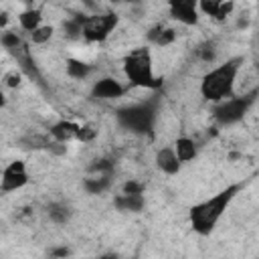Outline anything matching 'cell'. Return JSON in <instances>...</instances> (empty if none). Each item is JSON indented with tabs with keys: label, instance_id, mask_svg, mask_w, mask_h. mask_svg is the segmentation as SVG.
Here are the masks:
<instances>
[{
	"label": "cell",
	"instance_id": "8fae6325",
	"mask_svg": "<svg viewBox=\"0 0 259 259\" xmlns=\"http://www.w3.org/2000/svg\"><path fill=\"white\" fill-rule=\"evenodd\" d=\"M77 130H79V123H77V121L59 119V121H55V123L49 127V134H51V138L55 140V144H69V142H75Z\"/></svg>",
	"mask_w": 259,
	"mask_h": 259
},
{
	"label": "cell",
	"instance_id": "603a6c76",
	"mask_svg": "<svg viewBox=\"0 0 259 259\" xmlns=\"http://www.w3.org/2000/svg\"><path fill=\"white\" fill-rule=\"evenodd\" d=\"M233 10H235V0H225L221 6H219V10L214 12V20H227L231 14H233Z\"/></svg>",
	"mask_w": 259,
	"mask_h": 259
},
{
	"label": "cell",
	"instance_id": "3957f363",
	"mask_svg": "<svg viewBox=\"0 0 259 259\" xmlns=\"http://www.w3.org/2000/svg\"><path fill=\"white\" fill-rule=\"evenodd\" d=\"M243 59L241 57H235V59H227L223 63H219L217 67L208 69L202 79H200V95L202 99L210 101V103H219L227 97H231L235 93V81H237V75L243 67Z\"/></svg>",
	"mask_w": 259,
	"mask_h": 259
},
{
	"label": "cell",
	"instance_id": "ba28073f",
	"mask_svg": "<svg viewBox=\"0 0 259 259\" xmlns=\"http://www.w3.org/2000/svg\"><path fill=\"white\" fill-rule=\"evenodd\" d=\"M168 14L182 26H196L200 20L198 0H168Z\"/></svg>",
	"mask_w": 259,
	"mask_h": 259
},
{
	"label": "cell",
	"instance_id": "83f0119b",
	"mask_svg": "<svg viewBox=\"0 0 259 259\" xmlns=\"http://www.w3.org/2000/svg\"><path fill=\"white\" fill-rule=\"evenodd\" d=\"M109 2H113V4H121V2H130V0H109Z\"/></svg>",
	"mask_w": 259,
	"mask_h": 259
},
{
	"label": "cell",
	"instance_id": "d4e9b609",
	"mask_svg": "<svg viewBox=\"0 0 259 259\" xmlns=\"http://www.w3.org/2000/svg\"><path fill=\"white\" fill-rule=\"evenodd\" d=\"M121 192H142L144 194V184L138 180H125L121 184Z\"/></svg>",
	"mask_w": 259,
	"mask_h": 259
},
{
	"label": "cell",
	"instance_id": "7c38bea8",
	"mask_svg": "<svg viewBox=\"0 0 259 259\" xmlns=\"http://www.w3.org/2000/svg\"><path fill=\"white\" fill-rule=\"evenodd\" d=\"M113 206L123 212H140L146 206V198L142 192H119L113 196Z\"/></svg>",
	"mask_w": 259,
	"mask_h": 259
},
{
	"label": "cell",
	"instance_id": "7a4b0ae2",
	"mask_svg": "<svg viewBox=\"0 0 259 259\" xmlns=\"http://www.w3.org/2000/svg\"><path fill=\"white\" fill-rule=\"evenodd\" d=\"M121 71L132 87L144 91H158L164 85L162 75L154 69V55L150 47H136L121 59Z\"/></svg>",
	"mask_w": 259,
	"mask_h": 259
},
{
	"label": "cell",
	"instance_id": "5b68a950",
	"mask_svg": "<svg viewBox=\"0 0 259 259\" xmlns=\"http://www.w3.org/2000/svg\"><path fill=\"white\" fill-rule=\"evenodd\" d=\"M117 26H119V14L111 10L87 14L81 16V38L89 45L105 42L115 32Z\"/></svg>",
	"mask_w": 259,
	"mask_h": 259
},
{
	"label": "cell",
	"instance_id": "8992f818",
	"mask_svg": "<svg viewBox=\"0 0 259 259\" xmlns=\"http://www.w3.org/2000/svg\"><path fill=\"white\" fill-rule=\"evenodd\" d=\"M255 97H257V89L251 93H233L231 97L214 103L212 115L219 123L233 125V123L241 121L251 111V107L255 105Z\"/></svg>",
	"mask_w": 259,
	"mask_h": 259
},
{
	"label": "cell",
	"instance_id": "ffe728a7",
	"mask_svg": "<svg viewBox=\"0 0 259 259\" xmlns=\"http://www.w3.org/2000/svg\"><path fill=\"white\" fill-rule=\"evenodd\" d=\"M0 45L6 49V51H16V49H22V36L18 30H2L0 34Z\"/></svg>",
	"mask_w": 259,
	"mask_h": 259
},
{
	"label": "cell",
	"instance_id": "9a60e30c",
	"mask_svg": "<svg viewBox=\"0 0 259 259\" xmlns=\"http://www.w3.org/2000/svg\"><path fill=\"white\" fill-rule=\"evenodd\" d=\"M174 40H176V28H170V26L160 24L148 32V42H152L158 49H168Z\"/></svg>",
	"mask_w": 259,
	"mask_h": 259
},
{
	"label": "cell",
	"instance_id": "5bb4252c",
	"mask_svg": "<svg viewBox=\"0 0 259 259\" xmlns=\"http://www.w3.org/2000/svg\"><path fill=\"white\" fill-rule=\"evenodd\" d=\"M42 18H45V8H40V6H30V8H26V10H22L20 14H18V26H20V30L22 32H32L36 26H40L42 24Z\"/></svg>",
	"mask_w": 259,
	"mask_h": 259
},
{
	"label": "cell",
	"instance_id": "52a82bcc",
	"mask_svg": "<svg viewBox=\"0 0 259 259\" xmlns=\"http://www.w3.org/2000/svg\"><path fill=\"white\" fill-rule=\"evenodd\" d=\"M28 182H30V174L24 160H10L0 172V192L4 194L18 192Z\"/></svg>",
	"mask_w": 259,
	"mask_h": 259
},
{
	"label": "cell",
	"instance_id": "e0dca14e",
	"mask_svg": "<svg viewBox=\"0 0 259 259\" xmlns=\"http://www.w3.org/2000/svg\"><path fill=\"white\" fill-rule=\"evenodd\" d=\"M109 186H111V172H107V174H93V176L83 180V188L89 194H101Z\"/></svg>",
	"mask_w": 259,
	"mask_h": 259
},
{
	"label": "cell",
	"instance_id": "2e32d148",
	"mask_svg": "<svg viewBox=\"0 0 259 259\" xmlns=\"http://www.w3.org/2000/svg\"><path fill=\"white\" fill-rule=\"evenodd\" d=\"M65 71H67V75L71 77V79H77V81H85L93 71H95V67L91 65V63H87V61H83V59H67V63H65Z\"/></svg>",
	"mask_w": 259,
	"mask_h": 259
},
{
	"label": "cell",
	"instance_id": "4316f807",
	"mask_svg": "<svg viewBox=\"0 0 259 259\" xmlns=\"http://www.w3.org/2000/svg\"><path fill=\"white\" fill-rule=\"evenodd\" d=\"M0 105H6V99H4V93H0Z\"/></svg>",
	"mask_w": 259,
	"mask_h": 259
},
{
	"label": "cell",
	"instance_id": "6da1fadb",
	"mask_svg": "<svg viewBox=\"0 0 259 259\" xmlns=\"http://www.w3.org/2000/svg\"><path fill=\"white\" fill-rule=\"evenodd\" d=\"M245 182H235L225 186L223 190H219L217 194L196 202L190 210H188V221L194 233L206 237L214 231V227L221 223V219L225 217V212L229 210V206L233 204V200L237 198V194L243 190Z\"/></svg>",
	"mask_w": 259,
	"mask_h": 259
},
{
	"label": "cell",
	"instance_id": "484cf974",
	"mask_svg": "<svg viewBox=\"0 0 259 259\" xmlns=\"http://www.w3.org/2000/svg\"><path fill=\"white\" fill-rule=\"evenodd\" d=\"M8 24V14H0V28H4Z\"/></svg>",
	"mask_w": 259,
	"mask_h": 259
},
{
	"label": "cell",
	"instance_id": "cb8c5ba5",
	"mask_svg": "<svg viewBox=\"0 0 259 259\" xmlns=\"http://www.w3.org/2000/svg\"><path fill=\"white\" fill-rule=\"evenodd\" d=\"M20 81H22V73H20V71H10V73L4 77V83H6V87H10V89L18 87Z\"/></svg>",
	"mask_w": 259,
	"mask_h": 259
},
{
	"label": "cell",
	"instance_id": "7402d4cb",
	"mask_svg": "<svg viewBox=\"0 0 259 259\" xmlns=\"http://www.w3.org/2000/svg\"><path fill=\"white\" fill-rule=\"evenodd\" d=\"M223 2H225V0H198V12L212 18L214 12L219 10V6H221Z\"/></svg>",
	"mask_w": 259,
	"mask_h": 259
},
{
	"label": "cell",
	"instance_id": "44dd1931",
	"mask_svg": "<svg viewBox=\"0 0 259 259\" xmlns=\"http://www.w3.org/2000/svg\"><path fill=\"white\" fill-rule=\"evenodd\" d=\"M97 138V127L91 125V123H79V130H77V136H75V142H81V144H89Z\"/></svg>",
	"mask_w": 259,
	"mask_h": 259
},
{
	"label": "cell",
	"instance_id": "277c9868",
	"mask_svg": "<svg viewBox=\"0 0 259 259\" xmlns=\"http://www.w3.org/2000/svg\"><path fill=\"white\" fill-rule=\"evenodd\" d=\"M156 103L152 99L138 101L117 109V121L132 134H150L156 125Z\"/></svg>",
	"mask_w": 259,
	"mask_h": 259
},
{
	"label": "cell",
	"instance_id": "4fadbf2b",
	"mask_svg": "<svg viewBox=\"0 0 259 259\" xmlns=\"http://www.w3.org/2000/svg\"><path fill=\"white\" fill-rule=\"evenodd\" d=\"M172 148H174V152H176V156H178V160H180L182 164L192 162V160L198 156V144H196L190 136H178V138L174 140Z\"/></svg>",
	"mask_w": 259,
	"mask_h": 259
},
{
	"label": "cell",
	"instance_id": "d6986e66",
	"mask_svg": "<svg viewBox=\"0 0 259 259\" xmlns=\"http://www.w3.org/2000/svg\"><path fill=\"white\" fill-rule=\"evenodd\" d=\"M53 34H55V24H40V26H36L32 32H28V40L32 42V45H36V47H42V45H47L51 38H53Z\"/></svg>",
	"mask_w": 259,
	"mask_h": 259
},
{
	"label": "cell",
	"instance_id": "30bf717a",
	"mask_svg": "<svg viewBox=\"0 0 259 259\" xmlns=\"http://www.w3.org/2000/svg\"><path fill=\"white\" fill-rule=\"evenodd\" d=\"M154 162H156L158 170L164 172L166 176H174V174H178L180 168H182V162L178 160V156H176V152H174L172 146H162V148H158V150H156V156H154Z\"/></svg>",
	"mask_w": 259,
	"mask_h": 259
},
{
	"label": "cell",
	"instance_id": "9c48e42d",
	"mask_svg": "<svg viewBox=\"0 0 259 259\" xmlns=\"http://www.w3.org/2000/svg\"><path fill=\"white\" fill-rule=\"evenodd\" d=\"M127 91L125 85H121L115 77H101L91 85V95L97 99H119Z\"/></svg>",
	"mask_w": 259,
	"mask_h": 259
},
{
	"label": "cell",
	"instance_id": "ac0fdd59",
	"mask_svg": "<svg viewBox=\"0 0 259 259\" xmlns=\"http://www.w3.org/2000/svg\"><path fill=\"white\" fill-rule=\"evenodd\" d=\"M47 214H49V219H51L53 223L65 225V223L71 219V208H69V204H65L63 200H55V202H51V204L47 206Z\"/></svg>",
	"mask_w": 259,
	"mask_h": 259
}]
</instances>
